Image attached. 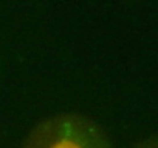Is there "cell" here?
<instances>
[{
  "label": "cell",
  "mask_w": 158,
  "mask_h": 148,
  "mask_svg": "<svg viewBox=\"0 0 158 148\" xmlns=\"http://www.w3.org/2000/svg\"><path fill=\"white\" fill-rule=\"evenodd\" d=\"M21 148H112V143L104 127L94 119L63 112L39 122Z\"/></svg>",
  "instance_id": "cell-1"
},
{
  "label": "cell",
  "mask_w": 158,
  "mask_h": 148,
  "mask_svg": "<svg viewBox=\"0 0 158 148\" xmlns=\"http://www.w3.org/2000/svg\"><path fill=\"white\" fill-rule=\"evenodd\" d=\"M133 148H158V135L152 138L145 139L144 141L137 143Z\"/></svg>",
  "instance_id": "cell-2"
}]
</instances>
